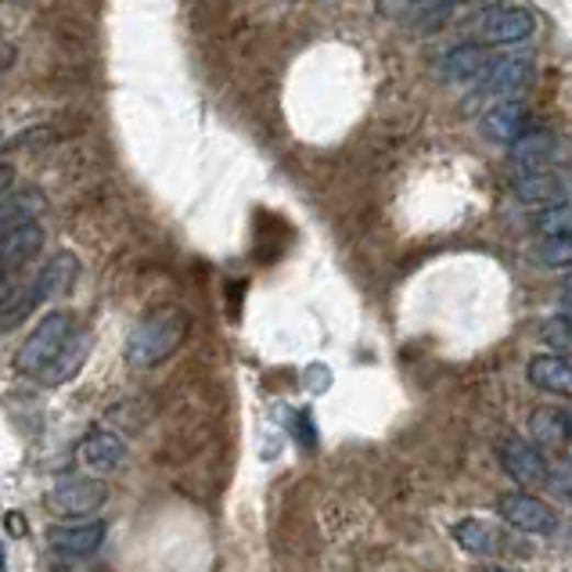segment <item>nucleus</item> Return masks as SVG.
<instances>
[{
  "label": "nucleus",
  "mask_w": 572,
  "mask_h": 572,
  "mask_svg": "<svg viewBox=\"0 0 572 572\" xmlns=\"http://www.w3.org/2000/svg\"><path fill=\"white\" fill-rule=\"evenodd\" d=\"M453 540L461 543L468 554H479V558H493L504 551V537L483 518H461L458 526H453Z\"/></svg>",
  "instance_id": "a211bd4d"
},
{
  "label": "nucleus",
  "mask_w": 572,
  "mask_h": 572,
  "mask_svg": "<svg viewBox=\"0 0 572 572\" xmlns=\"http://www.w3.org/2000/svg\"><path fill=\"white\" fill-rule=\"evenodd\" d=\"M558 137L551 130H526L523 137L512 145V162L518 166V173H532V170H551L558 162Z\"/></svg>",
  "instance_id": "9d476101"
},
{
  "label": "nucleus",
  "mask_w": 572,
  "mask_h": 572,
  "mask_svg": "<svg viewBox=\"0 0 572 572\" xmlns=\"http://www.w3.org/2000/svg\"><path fill=\"white\" fill-rule=\"evenodd\" d=\"M105 501H109V486L94 475H65L44 497L47 512H55L58 518H87Z\"/></svg>",
  "instance_id": "39448f33"
},
{
  "label": "nucleus",
  "mask_w": 572,
  "mask_h": 572,
  "mask_svg": "<svg viewBox=\"0 0 572 572\" xmlns=\"http://www.w3.org/2000/svg\"><path fill=\"white\" fill-rule=\"evenodd\" d=\"M109 526L101 518H90V523H76V526H58L47 532V548L58 558H90L101 543H105Z\"/></svg>",
  "instance_id": "6e6552de"
},
{
  "label": "nucleus",
  "mask_w": 572,
  "mask_h": 572,
  "mask_svg": "<svg viewBox=\"0 0 572 572\" xmlns=\"http://www.w3.org/2000/svg\"><path fill=\"white\" fill-rule=\"evenodd\" d=\"M497 515L518 532H532V537H543V532H554L558 529V512L551 504H543L540 497L532 493H504L497 501Z\"/></svg>",
  "instance_id": "423d86ee"
},
{
  "label": "nucleus",
  "mask_w": 572,
  "mask_h": 572,
  "mask_svg": "<svg viewBox=\"0 0 572 572\" xmlns=\"http://www.w3.org/2000/svg\"><path fill=\"white\" fill-rule=\"evenodd\" d=\"M540 335H543V343H548L551 349H558V354H565V357H572V324L565 321V314L543 321Z\"/></svg>",
  "instance_id": "5701e85b"
},
{
  "label": "nucleus",
  "mask_w": 572,
  "mask_h": 572,
  "mask_svg": "<svg viewBox=\"0 0 572 572\" xmlns=\"http://www.w3.org/2000/svg\"><path fill=\"white\" fill-rule=\"evenodd\" d=\"M551 493L572 497V458H551Z\"/></svg>",
  "instance_id": "b1692460"
},
{
  "label": "nucleus",
  "mask_w": 572,
  "mask_h": 572,
  "mask_svg": "<svg viewBox=\"0 0 572 572\" xmlns=\"http://www.w3.org/2000/svg\"><path fill=\"white\" fill-rule=\"evenodd\" d=\"M8 529L15 532V537H22V532H25V526H22V515H19V512H11V515H8Z\"/></svg>",
  "instance_id": "bb28decb"
},
{
  "label": "nucleus",
  "mask_w": 572,
  "mask_h": 572,
  "mask_svg": "<svg viewBox=\"0 0 572 572\" xmlns=\"http://www.w3.org/2000/svg\"><path fill=\"white\" fill-rule=\"evenodd\" d=\"M76 278H80V259H76V253L61 249V253H55L51 263L41 267V274H36V292H41L44 303H51V299L69 292Z\"/></svg>",
  "instance_id": "f3484780"
},
{
  "label": "nucleus",
  "mask_w": 572,
  "mask_h": 572,
  "mask_svg": "<svg viewBox=\"0 0 572 572\" xmlns=\"http://www.w3.org/2000/svg\"><path fill=\"white\" fill-rule=\"evenodd\" d=\"M529 433L532 439L548 450V447H569V433H565V411L558 407H537L529 414Z\"/></svg>",
  "instance_id": "aec40b11"
},
{
  "label": "nucleus",
  "mask_w": 572,
  "mask_h": 572,
  "mask_svg": "<svg viewBox=\"0 0 572 572\" xmlns=\"http://www.w3.org/2000/svg\"><path fill=\"white\" fill-rule=\"evenodd\" d=\"M422 4H425V0H422Z\"/></svg>",
  "instance_id": "f704fd0d"
},
{
  "label": "nucleus",
  "mask_w": 572,
  "mask_h": 572,
  "mask_svg": "<svg viewBox=\"0 0 572 572\" xmlns=\"http://www.w3.org/2000/svg\"><path fill=\"white\" fill-rule=\"evenodd\" d=\"M41 249H44V231L36 220L4 231V238H0V270H4V278H11L19 267L30 263Z\"/></svg>",
  "instance_id": "ddd939ff"
},
{
  "label": "nucleus",
  "mask_w": 572,
  "mask_h": 572,
  "mask_svg": "<svg viewBox=\"0 0 572 572\" xmlns=\"http://www.w3.org/2000/svg\"><path fill=\"white\" fill-rule=\"evenodd\" d=\"M512 194L518 202H529V205H565L572 202V173L562 170H532V173H518L512 180Z\"/></svg>",
  "instance_id": "0eeeda50"
},
{
  "label": "nucleus",
  "mask_w": 572,
  "mask_h": 572,
  "mask_svg": "<svg viewBox=\"0 0 572 572\" xmlns=\"http://www.w3.org/2000/svg\"><path fill=\"white\" fill-rule=\"evenodd\" d=\"M11 180H15V173H11V166L4 162V173H0V191L11 194Z\"/></svg>",
  "instance_id": "cd10ccee"
},
{
  "label": "nucleus",
  "mask_w": 572,
  "mask_h": 572,
  "mask_svg": "<svg viewBox=\"0 0 572 572\" xmlns=\"http://www.w3.org/2000/svg\"><path fill=\"white\" fill-rule=\"evenodd\" d=\"M532 256H537V263H543V267H572V231L569 234H548Z\"/></svg>",
  "instance_id": "412c9836"
},
{
  "label": "nucleus",
  "mask_w": 572,
  "mask_h": 572,
  "mask_svg": "<svg viewBox=\"0 0 572 572\" xmlns=\"http://www.w3.org/2000/svg\"><path fill=\"white\" fill-rule=\"evenodd\" d=\"M532 227H537L543 238H548V234H569L572 231V210L569 205H548L540 216H532Z\"/></svg>",
  "instance_id": "4be33fe9"
},
{
  "label": "nucleus",
  "mask_w": 572,
  "mask_h": 572,
  "mask_svg": "<svg viewBox=\"0 0 572 572\" xmlns=\"http://www.w3.org/2000/svg\"><path fill=\"white\" fill-rule=\"evenodd\" d=\"M526 130H529V112L523 101L515 98L497 101V105L483 115V137L497 141V145H515Z\"/></svg>",
  "instance_id": "4468645a"
},
{
  "label": "nucleus",
  "mask_w": 572,
  "mask_h": 572,
  "mask_svg": "<svg viewBox=\"0 0 572 572\" xmlns=\"http://www.w3.org/2000/svg\"><path fill=\"white\" fill-rule=\"evenodd\" d=\"M303 385L310 389V393H324V389L332 385V371L324 368V363H314V368L303 371Z\"/></svg>",
  "instance_id": "a878e982"
},
{
  "label": "nucleus",
  "mask_w": 572,
  "mask_h": 572,
  "mask_svg": "<svg viewBox=\"0 0 572 572\" xmlns=\"http://www.w3.org/2000/svg\"><path fill=\"white\" fill-rule=\"evenodd\" d=\"M292 425H295L299 444H303L306 450H310V447H317V428H314V422H310V414H306V411L292 414Z\"/></svg>",
  "instance_id": "393cba45"
},
{
  "label": "nucleus",
  "mask_w": 572,
  "mask_h": 572,
  "mask_svg": "<svg viewBox=\"0 0 572 572\" xmlns=\"http://www.w3.org/2000/svg\"><path fill=\"white\" fill-rule=\"evenodd\" d=\"M90 346H94V335H90V332H72V339L61 346V354L51 360L41 374H36V382L47 385V389H55V385H65L69 379H76L80 368L87 363V357H90Z\"/></svg>",
  "instance_id": "f8f14e48"
},
{
  "label": "nucleus",
  "mask_w": 572,
  "mask_h": 572,
  "mask_svg": "<svg viewBox=\"0 0 572 572\" xmlns=\"http://www.w3.org/2000/svg\"><path fill=\"white\" fill-rule=\"evenodd\" d=\"M76 458H80V464L90 468V472H115V468H123L126 461V444L112 428H94V433H87L83 444L76 447Z\"/></svg>",
  "instance_id": "1a4fd4ad"
},
{
  "label": "nucleus",
  "mask_w": 572,
  "mask_h": 572,
  "mask_svg": "<svg viewBox=\"0 0 572 572\" xmlns=\"http://www.w3.org/2000/svg\"><path fill=\"white\" fill-rule=\"evenodd\" d=\"M565 411V433H569V447H572V403L569 407H562Z\"/></svg>",
  "instance_id": "c756f323"
},
{
  "label": "nucleus",
  "mask_w": 572,
  "mask_h": 572,
  "mask_svg": "<svg viewBox=\"0 0 572 572\" xmlns=\"http://www.w3.org/2000/svg\"><path fill=\"white\" fill-rule=\"evenodd\" d=\"M490 55L479 44H461L444 55L439 61V76H444L447 83H468V80H479L486 69H490Z\"/></svg>",
  "instance_id": "dca6fc26"
},
{
  "label": "nucleus",
  "mask_w": 572,
  "mask_h": 572,
  "mask_svg": "<svg viewBox=\"0 0 572 572\" xmlns=\"http://www.w3.org/2000/svg\"><path fill=\"white\" fill-rule=\"evenodd\" d=\"M497 461L518 486L551 490V458L523 436H504L497 444Z\"/></svg>",
  "instance_id": "20e7f679"
},
{
  "label": "nucleus",
  "mask_w": 572,
  "mask_h": 572,
  "mask_svg": "<svg viewBox=\"0 0 572 572\" xmlns=\"http://www.w3.org/2000/svg\"><path fill=\"white\" fill-rule=\"evenodd\" d=\"M479 572H515V569H504V565H483Z\"/></svg>",
  "instance_id": "2f4dec72"
},
{
  "label": "nucleus",
  "mask_w": 572,
  "mask_h": 572,
  "mask_svg": "<svg viewBox=\"0 0 572 572\" xmlns=\"http://www.w3.org/2000/svg\"><path fill=\"white\" fill-rule=\"evenodd\" d=\"M72 317L65 314V310H55V314H47L36 328L25 335L22 349L15 354V368L22 374H41L51 360L61 354V346L72 339Z\"/></svg>",
  "instance_id": "f03ea898"
},
{
  "label": "nucleus",
  "mask_w": 572,
  "mask_h": 572,
  "mask_svg": "<svg viewBox=\"0 0 572 572\" xmlns=\"http://www.w3.org/2000/svg\"><path fill=\"white\" fill-rule=\"evenodd\" d=\"M532 76V61H529V51L523 55H504V58H493L490 69L475 80V90L464 98V109L472 112L479 109L483 101H504V98H515V90H523Z\"/></svg>",
  "instance_id": "7ed1b4c3"
},
{
  "label": "nucleus",
  "mask_w": 572,
  "mask_h": 572,
  "mask_svg": "<svg viewBox=\"0 0 572 572\" xmlns=\"http://www.w3.org/2000/svg\"><path fill=\"white\" fill-rule=\"evenodd\" d=\"M8 4H15V0H8Z\"/></svg>",
  "instance_id": "72a5a7b5"
},
{
  "label": "nucleus",
  "mask_w": 572,
  "mask_h": 572,
  "mask_svg": "<svg viewBox=\"0 0 572 572\" xmlns=\"http://www.w3.org/2000/svg\"><path fill=\"white\" fill-rule=\"evenodd\" d=\"M11 58H15V47L8 44V47H4V69H8V65H11Z\"/></svg>",
  "instance_id": "7c9ffc66"
},
{
  "label": "nucleus",
  "mask_w": 572,
  "mask_h": 572,
  "mask_svg": "<svg viewBox=\"0 0 572 572\" xmlns=\"http://www.w3.org/2000/svg\"><path fill=\"white\" fill-rule=\"evenodd\" d=\"M47 210V199L41 188H22L4 194V210H0V220H4V231L19 227V224H33L36 216Z\"/></svg>",
  "instance_id": "6ab92c4d"
},
{
  "label": "nucleus",
  "mask_w": 572,
  "mask_h": 572,
  "mask_svg": "<svg viewBox=\"0 0 572 572\" xmlns=\"http://www.w3.org/2000/svg\"><path fill=\"white\" fill-rule=\"evenodd\" d=\"M188 314L177 306H159L152 310L148 317H141L134 324V332H130L126 339V363L130 368H155V363H162L166 357H173L180 346L188 339Z\"/></svg>",
  "instance_id": "f257e3e1"
},
{
  "label": "nucleus",
  "mask_w": 572,
  "mask_h": 572,
  "mask_svg": "<svg viewBox=\"0 0 572 572\" xmlns=\"http://www.w3.org/2000/svg\"><path fill=\"white\" fill-rule=\"evenodd\" d=\"M562 314H565V321L572 324V303H565V310H562Z\"/></svg>",
  "instance_id": "473e14b6"
},
{
  "label": "nucleus",
  "mask_w": 572,
  "mask_h": 572,
  "mask_svg": "<svg viewBox=\"0 0 572 572\" xmlns=\"http://www.w3.org/2000/svg\"><path fill=\"white\" fill-rule=\"evenodd\" d=\"M532 30H537V15H532L529 8H518V4L497 8L483 19V41L486 44H518V41H526Z\"/></svg>",
  "instance_id": "9b49d317"
},
{
  "label": "nucleus",
  "mask_w": 572,
  "mask_h": 572,
  "mask_svg": "<svg viewBox=\"0 0 572 572\" xmlns=\"http://www.w3.org/2000/svg\"><path fill=\"white\" fill-rule=\"evenodd\" d=\"M562 303H572V270H569V278L562 281Z\"/></svg>",
  "instance_id": "c85d7f7f"
},
{
  "label": "nucleus",
  "mask_w": 572,
  "mask_h": 572,
  "mask_svg": "<svg viewBox=\"0 0 572 572\" xmlns=\"http://www.w3.org/2000/svg\"><path fill=\"white\" fill-rule=\"evenodd\" d=\"M529 382L543 393H558L572 400V357L562 354H540L529 360Z\"/></svg>",
  "instance_id": "2eb2a0df"
}]
</instances>
